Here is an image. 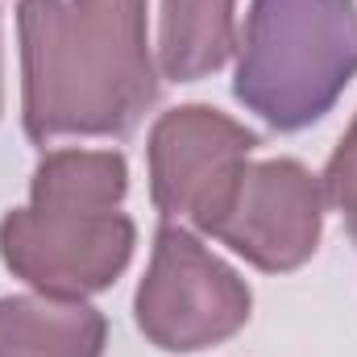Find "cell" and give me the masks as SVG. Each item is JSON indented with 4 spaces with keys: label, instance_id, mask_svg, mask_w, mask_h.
<instances>
[{
    "label": "cell",
    "instance_id": "cell-3",
    "mask_svg": "<svg viewBox=\"0 0 357 357\" xmlns=\"http://www.w3.org/2000/svg\"><path fill=\"white\" fill-rule=\"evenodd\" d=\"M254 295L245 278L220 262L187 225L154 233L150 266L137 282L133 316L162 354H204L250 324Z\"/></svg>",
    "mask_w": 357,
    "mask_h": 357
},
{
    "label": "cell",
    "instance_id": "cell-5",
    "mask_svg": "<svg viewBox=\"0 0 357 357\" xmlns=\"http://www.w3.org/2000/svg\"><path fill=\"white\" fill-rule=\"evenodd\" d=\"M258 133L212 104H178L150 129V199L167 225L208 233L225 212Z\"/></svg>",
    "mask_w": 357,
    "mask_h": 357
},
{
    "label": "cell",
    "instance_id": "cell-9",
    "mask_svg": "<svg viewBox=\"0 0 357 357\" xmlns=\"http://www.w3.org/2000/svg\"><path fill=\"white\" fill-rule=\"evenodd\" d=\"M129 191V162L121 150H50L29 178V204L116 212Z\"/></svg>",
    "mask_w": 357,
    "mask_h": 357
},
{
    "label": "cell",
    "instance_id": "cell-6",
    "mask_svg": "<svg viewBox=\"0 0 357 357\" xmlns=\"http://www.w3.org/2000/svg\"><path fill=\"white\" fill-rule=\"evenodd\" d=\"M324 233V183L295 158L245 162L225 212L208 229L220 245L266 274L299 270Z\"/></svg>",
    "mask_w": 357,
    "mask_h": 357
},
{
    "label": "cell",
    "instance_id": "cell-7",
    "mask_svg": "<svg viewBox=\"0 0 357 357\" xmlns=\"http://www.w3.org/2000/svg\"><path fill=\"white\" fill-rule=\"evenodd\" d=\"M108 320L88 299L8 295L0 299V357H104Z\"/></svg>",
    "mask_w": 357,
    "mask_h": 357
},
{
    "label": "cell",
    "instance_id": "cell-10",
    "mask_svg": "<svg viewBox=\"0 0 357 357\" xmlns=\"http://www.w3.org/2000/svg\"><path fill=\"white\" fill-rule=\"evenodd\" d=\"M320 183H324V199L341 212L345 233L354 237V245H357V116H354V125L345 129L341 146L333 150L328 171H324Z\"/></svg>",
    "mask_w": 357,
    "mask_h": 357
},
{
    "label": "cell",
    "instance_id": "cell-1",
    "mask_svg": "<svg viewBox=\"0 0 357 357\" xmlns=\"http://www.w3.org/2000/svg\"><path fill=\"white\" fill-rule=\"evenodd\" d=\"M21 125L54 137H125L158 100L146 0H21Z\"/></svg>",
    "mask_w": 357,
    "mask_h": 357
},
{
    "label": "cell",
    "instance_id": "cell-8",
    "mask_svg": "<svg viewBox=\"0 0 357 357\" xmlns=\"http://www.w3.org/2000/svg\"><path fill=\"white\" fill-rule=\"evenodd\" d=\"M237 0H162L158 67L175 84L216 75L237 54Z\"/></svg>",
    "mask_w": 357,
    "mask_h": 357
},
{
    "label": "cell",
    "instance_id": "cell-2",
    "mask_svg": "<svg viewBox=\"0 0 357 357\" xmlns=\"http://www.w3.org/2000/svg\"><path fill=\"white\" fill-rule=\"evenodd\" d=\"M357 79V0H254L233 96L278 133L333 112Z\"/></svg>",
    "mask_w": 357,
    "mask_h": 357
},
{
    "label": "cell",
    "instance_id": "cell-4",
    "mask_svg": "<svg viewBox=\"0 0 357 357\" xmlns=\"http://www.w3.org/2000/svg\"><path fill=\"white\" fill-rule=\"evenodd\" d=\"M133 245L137 225L121 208L84 212L29 204L0 220V258L13 278L59 299H88L96 291H108L125 274Z\"/></svg>",
    "mask_w": 357,
    "mask_h": 357
}]
</instances>
